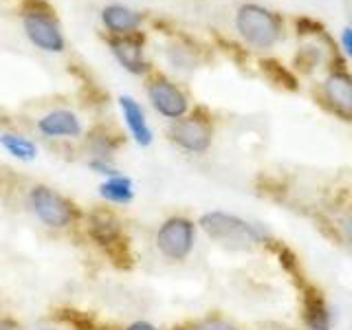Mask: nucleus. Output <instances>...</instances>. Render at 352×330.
I'll list each match as a JSON object with an SVG mask.
<instances>
[{
    "mask_svg": "<svg viewBox=\"0 0 352 330\" xmlns=\"http://www.w3.org/2000/svg\"><path fill=\"white\" fill-rule=\"evenodd\" d=\"M198 229L203 234L216 242L218 247L229 249V251H249V249H256L260 245H264L267 240H271L269 231L260 227V225H253L249 220L240 218L236 214H229V212H205L201 218H198Z\"/></svg>",
    "mask_w": 352,
    "mask_h": 330,
    "instance_id": "nucleus-1",
    "label": "nucleus"
},
{
    "mask_svg": "<svg viewBox=\"0 0 352 330\" xmlns=\"http://www.w3.org/2000/svg\"><path fill=\"white\" fill-rule=\"evenodd\" d=\"M322 91L328 108L339 119L352 121V75L346 71H333L324 80Z\"/></svg>",
    "mask_w": 352,
    "mask_h": 330,
    "instance_id": "nucleus-9",
    "label": "nucleus"
},
{
    "mask_svg": "<svg viewBox=\"0 0 352 330\" xmlns=\"http://www.w3.org/2000/svg\"><path fill=\"white\" fill-rule=\"evenodd\" d=\"M264 69H267L269 73H273L275 84H284L286 88H289V91H297V80L284 69L282 64H278V62H264Z\"/></svg>",
    "mask_w": 352,
    "mask_h": 330,
    "instance_id": "nucleus-19",
    "label": "nucleus"
},
{
    "mask_svg": "<svg viewBox=\"0 0 352 330\" xmlns=\"http://www.w3.org/2000/svg\"><path fill=\"white\" fill-rule=\"evenodd\" d=\"M121 330H161V328L152 322H146V319H135V322L126 324Z\"/></svg>",
    "mask_w": 352,
    "mask_h": 330,
    "instance_id": "nucleus-22",
    "label": "nucleus"
},
{
    "mask_svg": "<svg viewBox=\"0 0 352 330\" xmlns=\"http://www.w3.org/2000/svg\"><path fill=\"white\" fill-rule=\"evenodd\" d=\"M22 25H25V33L31 40L33 47H38L47 53H62L66 49L64 33L60 29V22L49 9H27L22 16Z\"/></svg>",
    "mask_w": 352,
    "mask_h": 330,
    "instance_id": "nucleus-7",
    "label": "nucleus"
},
{
    "mask_svg": "<svg viewBox=\"0 0 352 330\" xmlns=\"http://www.w3.org/2000/svg\"><path fill=\"white\" fill-rule=\"evenodd\" d=\"M38 330H58V328H38Z\"/></svg>",
    "mask_w": 352,
    "mask_h": 330,
    "instance_id": "nucleus-25",
    "label": "nucleus"
},
{
    "mask_svg": "<svg viewBox=\"0 0 352 330\" xmlns=\"http://www.w3.org/2000/svg\"><path fill=\"white\" fill-rule=\"evenodd\" d=\"M196 220L185 214H172L163 218L154 231V247L168 262H185L196 249Z\"/></svg>",
    "mask_w": 352,
    "mask_h": 330,
    "instance_id": "nucleus-4",
    "label": "nucleus"
},
{
    "mask_svg": "<svg viewBox=\"0 0 352 330\" xmlns=\"http://www.w3.org/2000/svg\"><path fill=\"white\" fill-rule=\"evenodd\" d=\"M97 194L99 198L106 203V205H130L135 201V183H132L130 176L126 174H115V176H108L97 187Z\"/></svg>",
    "mask_w": 352,
    "mask_h": 330,
    "instance_id": "nucleus-15",
    "label": "nucleus"
},
{
    "mask_svg": "<svg viewBox=\"0 0 352 330\" xmlns=\"http://www.w3.org/2000/svg\"><path fill=\"white\" fill-rule=\"evenodd\" d=\"M0 146L22 163H31L38 159V146L29 137L18 135V132H3L0 135Z\"/></svg>",
    "mask_w": 352,
    "mask_h": 330,
    "instance_id": "nucleus-16",
    "label": "nucleus"
},
{
    "mask_svg": "<svg viewBox=\"0 0 352 330\" xmlns=\"http://www.w3.org/2000/svg\"><path fill=\"white\" fill-rule=\"evenodd\" d=\"M168 135L174 146H179L181 150L190 154H205L212 148L214 126L212 119L203 113H187L185 117L172 121Z\"/></svg>",
    "mask_w": 352,
    "mask_h": 330,
    "instance_id": "nucleus-6",
    "label": "nucleus"
},
{
    "mask_svg": "<svg viewBox=\"0 0 352 330\" xmlns=\"http://www.w3.org/2000/svg\"><path fill=\"white\" fill-rule=\"evenodd\" d=\"M148 99L152 108L170 121H176L190 113V99L168 77H152L148 82Z\"/></svg>",
    "mask_w": 352,
    "mask_h": 330,
    "instance_id": "nucleus-8",
    "label": "nucleus"
},
{
    "mask_svg": "<svg viewBox=\"0 0 352 330\" xmlns=\"http://www.w3.org/2000/svg\"><path fill=\"white\" fill-rule=\"evenodd\" d=\"M44 139H77L84 135L82 119L69 108H55L42 115L36 124Z\"/></svg>",
    "mask_w": 352,
    "mask_h": 330,
    "instance_id": "nucleus-10",
    "label": "nucleus"
},
{
    "mask_svg": "<svg viewBox=\"0 0 352 330\" xmlns=\"http://www.w3.org/2000/svg\"><path fill=\"white\" fill-rule=\"evenodd\" d=\"M302 322L306 330H330L333 313L326 302L324 293L315 286H306L302 295Z\"/></svg>",
    "mask_w": 352,
    "mask_h": 330,
    "instance_id": "nucleus-12",
    "label": "nucleus"
},
{
    "mask_svg": "<svg viewBox=\"0 0 352 330\" xmlns=\"http://www.w3.org/2000/svg\"><path fill=\"white\" fill-rule=\"evenodd\" d=\"M179 330H240V328L220 313H209L205 317H198L183 324Z\"/></svg>",
    "mask_w": 352,
    "mask_h": 330,
    "instance_id": "nucleus-18",
    "label": "nucleus"
},
{
    "mask_svg": "<svg viewBox=\"0 0 352 330\" xmlns=\"http://www.w3.org/2000/svg\"><path fill=\"white\" fill-rule=\"evenodd\" d=\"M236 29L253 49H271L280 36V20L260 5H242L236 14Z\"/></svg>",
    "mask_w": 352,
    "mask_h": 330,
    "instance_id": "nucleus-5",
    "label": "nucleus"
},
{
    "mask_svg": "<svg viewBox=\"0 0 352 330\" xmlns=\"http://www.w3.org/2000/svg\"><path fill=\"white\" fill-rule=\"evenodd\" d=\"M0 330H20L18 319L11 315H0Z\"/></svg>",
    "mask_w": 352,
    "mask_h": 330,
    "instance_id": "nucleus-23",
    "label": "nucleus"
},
{
    "mask_svg": "<svg viewBox=\"0 0 352 330\" xmlns=\"http://www.w3.org/2000/svg\"><path fill=\"white\" fill-rule=\"evenodd\" d=\"M88 170H93L95 174H102L104 179L119 174L117 165L110 161V159H88Z\"/></svg>",
    "mask_w": 352,
    "mask_h": 330,
    "instance_id": "nucleus-20",
    "label": "nucleus"
},
{
    "mask_svg": "<svg viewBox=\"0 0 352 330\" xmlns=\"http://www.w3.org/2000/svg\"><path fill=\"white\" fill-rule=\"evenodd\" d=\"M119 108H121V115H124L126 121V128L130 132V137L135 139L137 146L141 148H148L154 135H152V128L148 126V119L146 113H143L141 104L137 102L135 97L130 95H121L119 97Z\"/></svg>",
    "mask_w": 352,
    "mask_h": 330,
    "instance_id": "nucleus-13",
    "label": "nucleus"
},
{
    "mask_svg": "<svg viewBox=\"0 0 352 330\" xmlns=\"http://www.w3.org/2000/svg\"><path fill=\"white\" fill-rule=\"evenodd\" d=\"M108 47L117 58V62L132 75H146L150 71V64L143 55V42L141 36H113L108 40Z\"/></svg>",
    "mask_w": 352,
    "mask_h": 330,
    "instance_id": "nucleus-11",
    "label": "nucleus"
},
{
    "mask_svg": "<svg viewBox=\"0 0 352 330\" xmlns=\"http://www.w3.org/2000/svg\"><path fill=\"white\" fill-rule=\"evenodd\" d=\"M82 229L93 245L104 251L110 260H124L128 256V234L121 216L113 207H93L84 212Z\"/></svg>",
    "mask_w": 352,
    "mask_h": 330,
    "instance_id": "nucleus-3",
    "label": "nucleus"
},
{
    "mask_svg": "<svg viewBox=\"0 0 352 330\" xmlns=\"http://www.w3.org/2000/svg\"><path fill=\"white\" fill-rule=\"evenodd\" d=\"M86 146H88V152H91V159H110L113 161L117 143H115V137H110L108 130L95 128V130L88 132Z\"/></svg>",
    "mask_w": 352,
    "mask_h": 330,
    "instance_id": "nucleus-17",
    "label": "nucleus"
},
{
    "mask_svg": "<svg viewBox=\"0 0 352 330\" xmlns=\"http://www.w3.org/2000/svg\"><path fill=\"white\" fill-rule=\"evenodd\" d=\"M25 201H27V209L31 212V216L47 229L66 231V229L82 225L84 209L77 205L73 198H69L47 183L31 185Z\"/></svg>",
    "mask_w": 352,
    "mask_h": 330,
    "instance_id": "nucleus-2",
    "label": "nucleus"
},
{
    "mask_svg": "<svg viewBox=\"0 0 352 330\" xmlns=\"http://www.w3.org/2000/svg\"><path fill=\"white\" fill-rule=\"evenodd\" d=\"M341 44H344L346 55L352 60V29H344V33H341Z\"/></svg>",
    "mask_w": 352,
    "mask_h": 330,
    "instance_id": "nucleus-24",
    "label": "nucleus"
},
{
    "mask_svg": "<svg viewBox=\"0 0 352 330\" xmlns=\"http://www.w3.org/2000/svg\"><path fill=\"white\" fill-rule=\"evenodd\" d=\"M337 231H339L341 240L352 247V207L348 209V212L341 214V218L337 220Z\"/></svg>",
    "mask_w": 352,
    "mask_h": 330,
    "instance_id": "nucleus-21",
    "label": "nucleus"
},
{
    "mask_svg": "<svg viewBox=\"0 0 352 330\" xmlns=\"http://www.w3.org/2000/svg\"><path fill=\"white\" fill-rule=\"evenodd\" d=\"M102 22L113 36H132L139 31L143 16L126 5H106L102 9Z\"/></svg>",
    "mask_w": 352,
    "mask_h": 330,
    "instance_id": "nucleus-14",
    "label": "nucleus"
}]
</instances>
